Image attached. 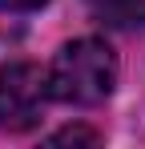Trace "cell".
<instances>
[{
	"label": "cell",
	"instance_id": "obj_1",
	"mask_svg": "<svg viewBox=\"0 0 145 149\" xmlns=\"http://www.w3.org/2000/svg\"><path fill=\"white\" fill-rule=\"evenodd\" d=\"M117 85V56L105 40L81 36L69 40L48 65V97L65 105H97Z\"/></svg>",
	"mask_w": 145,
	"mask_h": 149
},
{
	"label": "cell",
	"instance_id": "obj_5",
	"mask_svg": "<svg viewBox=\"0 0 145 149\" xmlns=\"http://www.w3.org/2000/svg\"><path fill=\"white\" fill-rule=\"evenodd\" d=\"M45 0H0L4 12H28V8H40Z\"/></svg>",
	"mask_w": 145,
	"mask_h": 149
},
{
	"label": "cell",
	"instance_id": "obj_4",
	"mask_svg": "<svg viewBox=\"0 0 145 149\" xmlns=\"http://www.w3.org/2000/svg\"><path fill=\"white\" fill-rule=\"evenodd\" d=\"M77 141H85V145H97L101 137H97L93 129H81V125H77V129H61V133H52V137H48V145H77Z\"/></svg>",
	"mask_w": 145,
	"mask_h": 149
},
{
	"label": "cell",
	"instance_id": "obj_2",
	"mask_svg": "<svg viewBox=\"0 0 145 149\" xmlns=\"http://www.w3.org/2000/svg\"><path fill=\"white\" fill-rule=\"evenodd\" d=\"M48 101V73H40L28 61H12L0 69V129L24 133L40 121V109Z\"/></svg>",
	"mask_w": 145,
	"mask_h": 149
},
{
	"label": "cell",
	"instance_id": "obj_3",
	"mask_svg": "<svg viewBox=\"0 0 145 149\" xmlns=\"http://www.w3.org/2000/svg\"><path fill=\"white\" fill-rule=\"evenodd\" d=\"M97 20L113 28H137L145 24V0H89Z\"/></svg>",
	"mask_w": 145,
	"mask_h": 149
}]
</instances>
